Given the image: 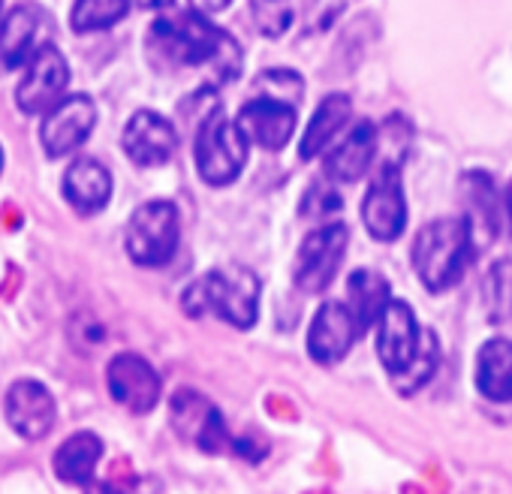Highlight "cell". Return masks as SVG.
Segmentation results:
<instances>
[{"instance_id": "obj_1", "label": "cell", "mask_w": 512, "mask_h": 494, "mask_svg": "<svg viewBox=\"0 0 512 494\" xmlns=\"http://www.w3.org/2000/svg\"><path fill=\"white\" fill-rule=\"evenodd\" d=\"M148 52L172 67H202L214 64L220 79H232L238 73L241 55L235 40L214 28L202 13H166L151 25Z\"/></svg>"}, {"instance_id": "obj_2", "label": "cell", "mask_w": 512, "mask_h": 494, "mask_svg": "<svg viewBox=\"0 0 512 494\" xmlns=\"http://www.w3.org/2000/svg\"><path fill=\"white\" fill-rule=\"evenodd\" d=\"M181 308L187 317L211 314L235 329H250L260 314V278L241 266L214 269L184 290Z\"/></svg>"}, {"instance_id": "obj_3", "label": "cell", "mask_w": 512, "mask_h": 494, "mask_svg": "<svg viewBox=\"0 0 512 494\" xmlns=\"http://www.w3.org/2000/svg\"><path fill=\"white\" fill-rule=\"evenodd\" d=\"M473 251V232L467 217H440L425 223L413 241V269L431 293L455 287Z\"/></svg>"}, {"instance_id": "obj_4", "label": "cell", "mask_w": 512, "mask_h": 494, "mask_svg": "<svg viewBox=\"0 0 512 494\" xmlns=\"http://www.w3.org/2000/svg\"><path fill=\"white\" fill-rule=\"evenodd\" d=\"M247 139L238 130V124L226 121L223 109H211L199 130H196V142H193V157H196V169L202 175V181L223 187L232 184L238 178V172L247 163Z\"/></svg>"}, {"instance_id": "obj_5", "label": "cell", "mask_w": 512, "mask_h": 494, "mask_svg": "<svg viewBox=\"0 0 512 494\" xmlns=\"http://www.w3.org/2000/svg\"><path fill=\"white\" fill-rule=\"evenodd\" d=\"M178 235H181V226H178L175 205L166 202V199L145 202L130 214V223H127V232H124L127 257L136 266L160 269L175 257Z\"/></svg>"}, {"instance_id": "obj_6", "label": "cell", "mask_w": 512, "mask_h": 494, "mask_svg": "<svg viewBox=\"0 0 512 494\" xmlns=\"http://www.w3.org/2000/svg\"><path fill=\"white\" fill-rule=\"evenodd\" d=\"M169 422L184 443H190L193 449H199L205 455L235 452V446H238V437L229 434L220 410L205 395H199L193 389H178L172 395Z\"/></svg>"}, {"instance_id": "obj_7", "label": "cell", "mask_w": 512, "mask_h": 494, "mask_svg": "<svg viewBox=\"0 0 512 494\" xmlns=\"http://www.w3.org/2000/svg\"><path fill=\"white\" fill-rule=\"evenodd\" d=\"M344 254H347L344 223H326L317 232H311L296 254V266H293L296 287L305 293H323L335 281Z\"/></svg>"}, {"instance_id": "obj_8", "label": "cell", "mask_w": 512, "mask_h": 494, "mask_svg": "<svg viewBox=\"0 0 512 494\" xmlns=\"http://www.w3.org/2000/svg\"><path fill=\"white\" fill-rule=\"evenodd\" d=\"M70 85V64L55 46H43L28 64L16 88V103L25 115H46L64 97Z\"/></svg>"}, {"instance_id": "obj_9", "label": "cell", "mask_w": 512, "mask_h": 494, "mask_svg": "<svg viewBox=\"0 0 512 494\" xmlns=\"http://www.w3.org/2000/svg\"><path fill=\"white\" fill-rule=\"evenodd\" d=\"M106 386H109V395L127 413H136V416L151 413L163 392L160 374L139 353H118L106 368Z\"/></svg>"}, {"instance_id": "obj_10", "label": "cell", "mask_w": 512, "mask_h": 494, "mask_svg": "<svg viewBox=\"0 0 512 494\" xmlns=\"http://www.w3.org/2000/svg\"><path fill=\"white\" fill-rule=\"evenodd\" d=\"M362 220L377 241H395L407 226V202L395 166H377L371 187L362 199Z\"/></svg>"}, {"instance_id": "obj_11", "label": "cell", "mask_w": 512, "mask_h": 494, "mask_svg": "<svg viewBox=\"0 0 512 494\" xmlns=\"http://www.w3.org/2000/svg\"><path fill=\"white\" fill-rule=\"evenodd\" d=\"M4 416L19 437L43 440L55 428L58 404H55V395L40 380L22 377L4 395Z\"/></svg>"}, {"instance_id": "obj_12", "label": "cell", "mask_w": 512, "mask_h": 494, "mask_svg": "<svg viewBox=\"0 0 512 494\" xmlns=\"http://www.w3.org/2000/svg\"><path fill=\"white\" fill-rule=\"evenodd\" d=\"M94 124H97V106L91 97H85V94L64 97L52 112H46L43 127H40L46 154L49 157L73 154L91 136Z\"/></svg>"}, {"instance_id": "obj_13", "label": "cell", "mask_w": 512, "mask_h": 494, "mask_svg": "<svg viewBox=\"0 0 512 494\" xmlns=\"http://www.w3.org/2000/svg\"><path fill=\"white\" fill-rule=\"evenodd\" d=\"M419 344H422V329L410 305L401 299H392L377 320V356L383 368L389 371V377L401 374L413 362V356L419 353Z\"/></svg>"}, {"instance_id": "obj_14", "label": "cell", "mask_w": 512, "mask_h": 494, "mask_svg": "<svg viewBox=\"0 0 512 494\" xmlns=\"http://www.w3.org/2000/svg\"><path fill=\"white\" fill-rule=\"evenodd\" d=\"M235 124L250 145L281 151L296 133V106L269 97H253L241 106Z\"/></svg>"}, {"instance_id": "obj_15", "label": "cell", "mask_w": 512, "mask_h": 494, "mask_svg": "<svg viewBox=\"0 0 512 494\" xmlns=\"http://www.w3.org/2000/svg\"><path fill=\"white\" fill-rule=\"evenodd\" d=\"M43 46H49V16L34 4H19L0 22V64L25 67Z\"/></svg>"}, {"instance_id": "obj_16", "label": "cell", "mask_w": 512, "mask_h": 494, "mask_svg": "<svg viewBox=\"0 0 512 494\" xmlns=\"http://www.w3.org/2000/svg\"><path fill=\"white\" fill-rule=\"evenodd\" d=\"M121 145H124V154L136 166H145V169L148 166H163V163L172 160V154L178 148V133L163 115H157L151 109H142L127 121Z\"/></svg>"}, {"instance_id": "obj_17", "label": "cell", "mask_w": 512, "mask_h": 494, "mask_svg": "<svg viewBox=\"0 0 512 494\" xmlns=\"http://www.w3.org/2000/svg\"><path fill=\"white\" fill-rule=\"evenodd\" d=\"M359 335H362V329H359L353 311L347 308V302L344 305L341 302H326L317 311L314 323H311L308 353L320 365H335V362H341L353 350Z\"/></svg>"}, {"instance_id": "obj_18", "label": "cell", "mask_w": 512, "mask_h": 494, "mask_svg": "<svg viewBox=\"0 0 512 494\" xmlns=\"http://www.w3.org/2000/svg\"><path fill=\"white\" fill-rule=\"evenodd\" d=\"M64 199L79 214L103 211L109 205V199H112V175H109V169L94 157L76 160L64 175Z\"/></svg>"}, {"instance_id": "obj_19", "label": "cell", "mask_w": 512, "mask_h": 494, "mask_svg": "<svg viewBox=\"0 0 512 494\" xmlns=\"http://www.w3.org/2000/svg\"><path fill=\"white\" fill-rule=\"evenodd\" d=\"M377 160V127L371 121L356 124L341 145L326 157V175L332 181H359Z\"/></svg>"}, {"instance_id": "obj_20", "label": "cell", "mask_w": 512, "mask_h": 494, "mask_svg": "<svg viewBox=\"0 0 512 494\" xmlns=\"http://www.w3.org/2000/svg\"><path fill=\"white\" fill-rule=\"evenodd\" d=\"M103 461V440L94 431H76L55 449V473L67 485H88Z\"/></svg>"}, {"instance_id": "obj_21", "label": "cell", "mask_w": 512, "mask_h": 494, "mask_svg": "<svg viewBox=\"0 0 512 494\" xmlns=\"http://www.w3.org/2000/svg\"><path fill=\"white\" fill-rule=\"evenodd\" d=\"M476 389L497 404L512 401V341L491 338L476 356Z\"/></svg>"}, {"instance_id": "obj_22", "label": "cell", "mask_w": 512, "mask_h": 494, "mask_svg": "<svg viewBox=\"0 0 512 494\" xmlns=\"http://www.w3.org/2000/svg\"><path fill=\"white\" fill-rule=\"evenodd\" d=\"M392 302L389 281L374 269H356L347 281V308L353 311L362 335L380 320L383 308Z\"/></svg>"}, {"instance_id": "obj_23", "label": "cell", "mask_w": 512, "mask_h": 494, "mask_svg": "<svg viewBox=\"0 0 512 494\" xmlns=\"http://www.w3.org/2000/svg\"><path fill=\"white\" fill-rule=\"evenodd\" d=\"M350 115H353L350 97H347V94H329V97L317 106L311 124L305 127V136H302V145H299L302 160H314V157H317V154H320V151L347 127Z\"/></svg>"}, {"instance_id": "obj_24", "label": "cell", "mask_w": 512, "mask_h": 494, "mask_svg": "<svg viewBox=\"0 0 512 494\" xmlns=\"http://www.w3.org/2000/svg\"><path fill=\"white\" fill-rule=\"evenodd\" d=\"M464 202H467V223L473 232V241H491L497 226H500V211H497V193L494 181L482 172H470L461 181Z\"/></svg>"}, {"instance_id": "obj_25", "label": "cell", "mask_w": 512, "mask_h": 494, "mask_svg": "<svg viewBox=\"0 0 512 494\" xmlns=\"http://www.w3.org/2000/svg\"><path fill=\"white\" fill-rule=\"evenodd\" d=\"M130 13V0H76L70 13V28L76 34H94L115 28Z\"/></svg>"}, {"instance_id": "obj_26", "label": "cell", "mask_w": 512, "mask_h": 494, "mask_svg": "<svg viewBox=\"0 0 512 494\" xmlns=\"http://www.w3.org/2000/svg\"><path fill=\"white\" fill-rule=\"evenodd\" d=\"M85 494H157V488L148 476L136 473L127 458H121L103 476H94L85 485Z\"/></svg>"}, {"instance_id": "obj_27", "label": "cell", "mask_w": 512, "mask_h": 494, "mask_svg": "<svg viewBox=\"0 0 512 494\" xmlns=\"http://www.w3.org/2000/svg\"><path fill=\"white\" fill-rule=\"evenodd\" d=\"M437 362H440V344H437L434 332H422L419 353L413 356V362H410L401 374H395V377H392L395 389H398L401 395H413L416 389H422V386L431 380V374H434Z\"/></svg>"}, {"instance_id": "obj_28", "label": "cell", "mask_w": 512, "mask_h": 494, "mask_svg": "<svg viewBox=\"0 0 512 494\" xmlns=\"http://www.w3.org/2000/svg\"><path fill=\"white\" fill-rule=\"evenodd\" d=\"M485 308L491 323H512V260L491 266L485 278Z\"/></svg>"}, {"instance_id": "obj_29", "label": "cell", "mask_w": 512, "mask_h": 494, "mask_svg": "<svg viewBox=\"0 0 512 494\" xmlns=\"http://www.w3.org/2000/svg\"><path fill=\"white\" fill-rule=\"evenodd\" d=\"M410 148V127L404 124V118L392 115L383 121V127L377 130V166H401L404 154Z\"/></svg>"}, {"instance_id": "obj_30", "label": "cell", "mask_w": 512, "mask_h": 494, "mask_svg": "<svg viewBox=\"0 0 512 494\" xmlns=\"http://www.w3.org/2000/svg\"><path fill=\"white\" fill-rule=\"evenodd\" d=\"M305 94V82L299 79V73L290 70H269L256 79L253 85V97H269V100H281V103H299Z\"/></svg>"}, {"instance_id": "obj_31", "label": "cell", "mask_w": 512, "mask_h": 494, "mask_svg": "<svg viewBox=\"0 0 512 494\" xmlns=\"http://www.w3.org/2000/svg\"><path fill=\"white\" fill-rule=\"evenodd\" d=\"M253 19L263 34L278 37L290 28L293 7L287 4V0H253Z\"/></svg>"}, {"instance_id": "obj_32", "label": "cell", "mask_w": 512, "mask_h": 494, "mask_svg": "<svg viewBox=\"0 0 512 494\" xmlns=\"http://www.w3.org/2000/svg\"><path fill=\"white\" fill-rule=\"evenodd\" d=\"M70 344L79 353H94L106 344V326L94 314H76L70 320Z\"/></svg>"}, {"instance_id": "obj_33", "label": "cell", "mask_w": 512, "mask_h": 494, "mask_svg": "<svg viewBox=\"0 0 512 494\" xmlns=\"http://www.w3.org/2000/svg\"><path fill=\"white\" fill-rule=\"evenodd\" d=\"M232 0H190V7L202 16H211V13H223Z\"/></svg>"}, {"instance_id": "obj_34", "label": "cell", "mask_w": 512, "mask_h": 494, "mask_svg": "<svg viewBox=\"0 0 512 494\" xmlns=\"http://www.w3.org/2000/svg\"><path fill=\"white\" fill-rule=\"evenodd\" d=\"M130 4H136L142 10H169L175 0H130Z\"/></svg>"}, {"instance_id": "obj_35", "label": "cell", "mask_w": 512, "mask_h": 494, "mask_svg": "<svg viewBox=\"0 0 512 494\" xmlns=\"http://www.w3.org/2000/svg\"><path fill=\"white\" fill-rule=\"evenodd\" d=\"M506 205H509V214H512V184H509V193H506Z\"/></svg>"}, {"instance_id": "obj_36", "label": "cell", "mask_w": 512, "mask_h": 494, "mask_svg": "<svg viewBox=\"0 0 512 494\" xmlns=\"http://www.w3.org/2000/svg\"><path fill=\"white\" fill-rule=\"evenodd\" d=\"M0 169H4V151H0Z\"/></svg>"}, {"instance_id": "obj_37", "label": "cell", "mask_w": 512, "mask_h": 494, "mask_svg": "<svg viewBox=\"0 0 512 494\" xmlns=\"http://www.w3.org/2000/svg\"><path fill=\"white\" fill-rule=\"evenodd\" d=\"M0 4H4V0H0Z\"/></svg>"}]
</instances>
